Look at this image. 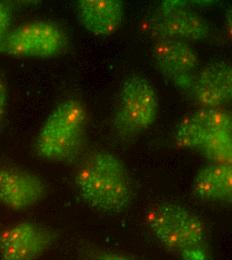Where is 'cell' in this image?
Segmentation results:
<instances>
[{
    "label": "cell",
    "mask_w": 232,
    "mask_h": 260,
    "mask_svg": "<svg viewBox=\"0 0 232 260\" xmlns=\"http://www.w3.org/2000/svg\"><path fill=\"white\" fill-rule=\"evenodd\" d=\"M148 30L156 39L184 42L206 39L210 34L207 21L186 1H162L148 18Z\"/></svg>",
    "instance_id": "8992f818"
},
{
    "label": "cell",
    "mask_w": 232,
    "mask_h": 260,
    "mask_svg": "<svg viewBox=\"0 0 232 260\" xmlns=\"http://www.w3.org/2000/svg\"><path fill=\"white\" fill-rule=\"evenodd\" d=\"M199 152L211 162L231 164V130H217L211 133L203 142Z\"/></svg>",
    "instance_id": "5bb4252c"
},
{
    "label": "cell",
    "mask_w": 232,
    "mask_h": 260,
    "mask_svg": "<svg viewBox=\"0 0 232 260\" xmlns=\"http://www.w3.org/2000/svg\"><path fill=\"white\" fill-rule=\"evenodd\" d=\"M179 256L183 260H209V251L205 243L181 252Z\"/></svg>",
    "instance_id": "2e32d148"
},
{
    "label": "cell",
    "mask_w": 232,
    "mask_h": 260,
    "mask_svg": "<svg viewBox=\"0 0 232 260\" xmlns=\"http://www.w3.org/2000/svg\"><path fill=\"white\" fill-rule=\"evenodd\" d=\"M231 113L224 108H199L185 114L174 128V141L179 148L197 150L205 139L217 130L230 129Z\"/></svg>",
    "instance_id": "9c48e42d"
},
{
    "label": "cell",
    "mask_w": 232,
    "mask_h": 260,
    "mask_svg": "<svg viewBox=\"0 0 232 260\" xmlns=\"http://www.w3.org/2000/svg\"><path fill=\"white\" fill-rule=\"evenodd\" d=\"M159 110L158 94L149 80L141 76L125 79L120 87L113 126L125 138L135 137L149 129Z\"/></svg>",
    "instance_id": "277c9868"
},
{
    "label": "cell",
    "mask_w": 232,
    "mask_h": 260,
    "mask_svg": "<svg viewBox=\"0 0 232 260\" xmlns=\"http://www.w3.org/2000/svg\"><path fill=\"white\" fill-rule=\"evenodd\" d=\"M93 260H132L126 256L115 254V253H100L96 255Z\"/></svg>",
    "instance_id": "ac0fdd59"
},
{
    "label": "cell",
    "mask_w": 232,
    "mask_h": 260,
    "mask_svg": "<svg viewBox=\"0 0 232 260\" xmlns=\"http://www.w3.org/2000/svg\"><path fill=\"white\" fill-rule=\"evenodd\" d=\"M146 224L155 239L169 251L181 252L206 243L207 228L189 209L171 202L152 205L145 216Z\"/></svg>",
    "instance_id": "3957f363"
},
{
    "label": "cell",
    "mask_w": 232,
    "mask_h": 260,
    "mask_svg": "<svg viewBox=\"0 0 232 260\" xmlns=\"http://www.w3.org/2000/svg\"><path fill=\"white\" fill-rule=\"evenodd\" d=\"M55 233L32 221H21L0 231V260H37L55 242Z\"/></svg>",
    "instance_id": "52a82bcc"
},
{
    "label": "cell",
    "mask_w": 232,
    "mask_h": 260,
    "mask_svg": "<svg viewBox=\"0 0 232 260\" xmlns=\"http://www.w3.org/2000/svg\"><path fill=\"white\" fill-rule=\"evenodd\" d=\"M8 103V90L6 81L2 76H0V125L2 124Z\"/></svg>",
    "instance_id": "e0dca14e"
},
{
    "label": "cell",
    "mask_w": 232,
    "mask_h": 260,
    "mask_svg": "<svg viewBox=\"0 0 232 260\" xmlns=\"http://www.w3.org/2000/svg\"><path fill=\"white\" fill-rule=\"evenodd\" d=\"M86 109L81 101L68 98L49 113L34 141V151L43 160L70 161L83 143Z\"/></svg>",
    "instance_id": "7a4b0ae2"
},
{
    "label": "cell",
    "mask_w": 232,
    "mask_h": 260,
    "mask_svg": "<svg viewBox=\"0 0 232 260\" xmlns=\"http://www.w3.org/2000/svg\"><path fill=\"white\" fill-rule=\"evenodd\" d=\"M201 108H222L232 96V65L214 61L197 70L188 89Z\"/></svg>",
    "instance_id": "8fae6325"
},
{
    "label": "cell",
    "mask_w": 232,
    "mask_h": 260,
    "mask_svg": "<svg viewBox=\"0 0 232 260\" xmlns=\"http://www.w3.org/2000/svg\"><path fill=\"white\" fill-rule=\"evenodd\" d=\"M13 19V9L10 4L4 1H0V49L2 44L11 30V24Z\"/></svg>",
    "instance_id": "9a60e30c"
},
{
    "label": "cell",
    "mask_w": 232,
    "mask_h": 260,
    "mask_svg": "<svg viewBox=\"0 0 232 260\" xmlns=\"http://www.w3.org/2000/svg\"><path fill=\"white\" fill-rule=\"evenodd\" d=\"M192 192L202 201L231 203V164L211 162L202 167L193 179Z\"/></svg>",
    "instance_id": "4fadbf2b"
},
{
    "label": "cell",
    "mask_w": 232,
    "mask_h": 260,
    "mask_svg": "<svg viewBox=\"0 0 232 260\" xmlns=\"http://www.w3.org/2000/svg\"><path fill=\"white\" fill-rule=\"evenodd\" d=\"M75 188L92 208L120 212L132 198V181L125 164L113 153L95 151L79 164Z\"/></svg>",
    "instance_id": "6da1fadb"
},
{
    "label": "cell",
    "mask_w": 232,
    "mask_h": 260,
    "mask_svg": "<svg viewBox=\"0 0 232 260\" xmlns=\"http://www.w3.org/2000/svg\"><path fill=\"white\" fill-rule=\"evenodd\" d=\"M152 57L161 74L182 90L188 91L198 70L196 51L187 43L173 39H156Z\"/></svg>",
    "instance_id": "ba28073f"
},
{
    "label": "cell",
    "mask_w": 232,
    "mask_h": 260,
    "mask_svg": "<svg viewBox=\"0 0 232 260\" xmlns=\"http://www.w3.org/2000/svg\"><path fill=\"white\" fill-rule=\"evenodd\" d=\"M76 16L87 31L108 36L120 28L123 6L117 0H81L76 5Z\"/></svg>",
    "instance_id": "7c38bea8"
},
{
    "label": "cell",
    "mask_w": 232,
    "mask_h": 260,
    "mask_svg": "<svg viewBox=\"0 0 232 260\" xmlns=\"http://www.w3.org/2000/svg\"><path fill=\"white\" fill-rule=\"evenodd\" d=\"M46 194V186L34 173L12 166L0 167V204L20 211L34 207Z\"/></svg>",
    "instance_id": "30bf717a"
},
{
    "label": "cell",
    "mask_w": 232,
    "mask_h": 260,
    "mask_svg": "<svg viewBox=\"0 0 232 260\" xmlns=\"http://www.w3.org/2000/svg\"><path fill=\"white\" fill-rule=\"evenodd\" d=\"M67 44V35L58 23L39 19L11 29L0 52L15 57L51 58L59 55Z\"/></svg>",
    "instance_id": "5b68a950"
}]
</instances>
